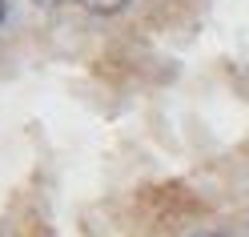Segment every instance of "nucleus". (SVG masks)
I'll list each match as a JSON object with an SVG mask.
<instances>
[{"label": "nucleus", "instance_id": "obj_1", "mask_svg": "<svg viewBox=\"0 0 249 237\" xmlns=\"http://www.w3.org/2000/svg\"><path fill=\"white\" fill-rule=\"evenodd\" d=\"M85 12H92V17H117V12H124L133 4V0H76Z\"/></svg>", "mask_w": 249, "mask_h": 237}, {"label": "nucleus", "instance_id": "obj_2", "mask_svg": "<svg viewBox=\"0 0 249 237\" xmlns=\"http://www.w3.org/2000/svg\"><path fill=\"white\" fill-rule=\"evenodd\" d=\"M33 4H40V8H60L65 0H33Z\"/></svg>", "mask_w": 249, "mask_h": 237}, {"label": "nucleus", "instance_id": "obj_3", "mask_svg": "<svg viewBox=\"0 0 249 237\" xmlns=\"http://www.w3.org/2000/svg\"><path fill=\"white\" fill-rule=\"evenodd\" d=\"M4 17H8V0H0V24H4Z\"/></svg>", "mask_w": 249, "mask_h": 237}, {"label": "nucleus", "instance_id": "obj_4", "mask_svg": "<svg viewBox=\"0 0 249 237\" xmlns=\"http://www.w3.org/2000/svg\"><path fill=\"white\" fill-rule=\"evenodd\" d=\"M193 237H225V233H193Z\"/></svg>", "mask_w": 249, "mask_h": 237}]
</instances>
